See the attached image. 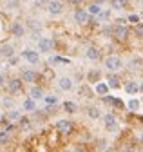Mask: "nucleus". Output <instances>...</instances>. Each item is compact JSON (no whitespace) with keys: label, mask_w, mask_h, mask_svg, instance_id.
<instances>
[{"label":"nucleus","mask_w":143,"mask_h":152,"mask_svg":"<svg viewBox=\"0 0 143 152\" xmlns=\"http://www.w3.org/2000/svg\"><path fill=\"white\" fill-rule=\"evenodd\" d=\"M9 33H11V36H15V38H24V34H26V26H24L22 22H13V24L9 26Z\"/></svg>","instance_id":"nucleus-11"},{"label":"nucleus","mask_w":143,"mask_h":152,"mask_svg":"<svg viewBox=\"0 0 143 152\" xmlns=\"http://www.w3.org/2000/svg\"><path fill=\"white\" fill-rule=\"evenodd\" d=\"M85 58L91 60V62H98V60H101V51L96 45H89L85 49Z\"/></svg>","instance_id":"nucleus-12"},{"label":"nucleus","mask_w":143,"mask_h":152,"mask_svg":"<svg viewBox=\"0 0 143 152\" xmlns=\"http://www.w3.org/2000/svg\"><path fill=\"white\" fill-rule=\"evenodd\" d=\"M136 34H138V38H141V24L136 26Z\"/></svg>","instance_id":"nucleus-36"},{"label":"nucleus","mask_w":143,"mask_h":152,"mask_svg":"<svg viewBox=\"0 0 143 152\" xmlns=\"http://www.w3.org/2000/svg\"><path fill=\"white\" fill-rule=\"evenodd\" d=\"M73 121L71 120H60L58 123H56V130L60 132V134H71L73 132Z\"/></svg>","instance_id":"nucleus-15"},{"label":"nucleus","mask_w":143,"mask_h":152,"mask_svg":"<svg viewBox=\"0 0 143 152\" xmlns=\"http://www.w3.org/2000/svg\"><path fill=\"white\" fill-rule=\"evenodd\" d=\"M78 92H80V94H85V98H93V96H94V92H93L91 89H89L87 85H82Z\"/></svg>","instance_id":"nucleus-29"},{"label":"nucleus","mask_w":143,"mask_h":152,"mask_svg":"<svg viewBox=\"0 0 143 152\" xmlns=\"http://www.w3.org/2000/svg\"><path fill=\"white\" fill-rule=\"evenodd\" d=\"M67 2H69V4H73V6H76V7H78V6H80V4L83 2V0H67Z\"/></svg>","instance_id":"nucleus-35"},{"label":"nucleus","mask_w":143,"mask_h":152,"mask_svg":"<svg viewBox=\"0 0 143 152\" xmlns=\"http://www.w3.org/2000/svg\"><path fill=\"white\" fill-rule=\"evenodd\" d=\"M6 87H7L9 94H18L22 91V80L20 78H11V80H7Z\"/></svg>","instance_id":"nucleus-13"},{"label":"nucleus","mask_w":143,"mask_h":152,"mask_svg":"<svg viewBox=\"0 0 143 152\" xmlns=\"http://www.w3.org/2000/svg\"><path fill=\"white\" fill-rule=\"evenodd\" d=\"M73 18H74V24H78V26H87L89 22H91V16H89L87 9H82V7L74 9Z\"/></svg>","instance_id":"nucleus-7"},{"label":"nucleus","mask_w":143,"mask_h":152,"mask_svg":"<svg viewBox=\"0 0 143 152\" xmlns=\"http://www.w3.org/2000/svg\"><path fill=\"white\" fill-rule=\"evenodd\" d=\"M129 22H134V24H139V16H138V15H131V16H129Z\"/></svg>","instance_id":"nucleus-32"},{"label":"nucleus","mask_w":143,"mask_h":152,"mask_svg":"<svg viewBox=\"0 0 143 152\" xmlns=\"http://www.w3.org/2000/svg\"><path fill=\"white\" fill-rule=\"evenodd\" d=\"M85 78H87V82L91 83V85H94V83H98V82L103 80V72L100 69H89L87 74H85Z\"/></svg>","instance_id":"nucleus-10"},{"label":"nucleus","mask_w":143,"mask_h":152,"mask_svg":"<svg viewBox=\"0 0 143 152\" xmlns=\"http://www.w3.org/2000/svg\"><path fill=\"white\" fill-rule=\"evenodd\" d=\"M74 152H85V150H83L82 147H76V148H74Z\"/></svg>","instance_id":"nucleus-39"},{"label":"nucleus","mask_w":143,"mask_h":152,"mask_svg":"<svg viewBox=\"0 0 143 152\" xmlns=\"http://www.w3.org/2000/svg\"><path fill=\"white\" fill-rule=\"evenodd\" d=\"M125 92H129V94H138L141 92V82H136V80H129L127 83H125Z\"/></svg>","instance_id":"nucleus-17"},{"label":"nucleus","mask_w":143,"mask_h":152,"mask_svg":"<svg viewBox=\"0 0 143 152\" xmlns=\"http://www.w3.org/2000/svg\"><path fill=\"white\" fill-rule=\"evenodd\" d=\"M53 49H55V40L51 36H38V42H36L38 53H51Z\"/></svg>","instance_id":"nucleus-4"},{"label":"nucleus","mask_w":143,"mask_h":152,"mask_svg":"<svg viewBox=\"0 0 143 152\" xmlns=\"http://www.w3.org/2000/svg\"><path fill=\"white\" fill-rule=\"evenodd\" d=\"M103 2H107V0H94V2H93V4H98V6H101Z\"/></svg>","instance_id":"nucleus-38"},{"label":"nucleus","mask_w":143,"mask_h":152,"mask_svg":"<svg viewBox=\"0 0 143 152\" xmlns=\"http://www.w3.org/2000/svg\"><path fill=\"white\" fill-rule=\"evenodd\" d=\"M6 118L9 120V121H18L20 118H22V110L20 109H9V110H6Z\"/></svg>","instance_id":"nucleus-23"},{"label":"nucleus","mask_w":143,"mask_h":152,"mask_svg":"<svg viewBox=\"0 0 143 152\" xmlns=\"http://www.w3.org/2000/svg\"><path fill=\"white\" fill-rule=\"evenodd\" d=\"M0 56H2V58H11V56H15V47L11 44H2L0 45Z\"/></svg>","instance_id":"nucleus-20"},{"label":"nucleus","mask_w":143,"mask_h":152,"mask_svg":"<svg viewBox=\"0 0 143 152\" xmlns=\"http://www.w3.org/2000/svg\"><path fill=\"white\" fill-rule=\"evenodd\" d=\"M2 105H4V109L9 110V109H13V100H11V98H4V100H2Z\"/></svg>","instance_id":"nucleus-31"},{"label":"nucleus","mask_w":143,"mask_h":152,"mask_svg":"<svg viewBox=\"0 0 143 152\" xmlns=\"http://www.w3.org/2000/svg\"><path fill=\"white\" fill-rule=\"evenodd\" d=\"M38 78H40V74L34 71V69H24L22 71V76H20L22 83H29V85H36Z\"/></svg>","instance_id":"nucleus-5"},{"label":"nucleus","mask_w":143,"mask_h":152,"mask_svg":"<svg viewBox=\"0 0 143 152\" xmlns=\"http://www.w3.org/2000/svg\"><path fill=\"white\" fill-rule=\"evenodd\" d=\"M6 82H7V80H6V76H4L2 72H0V89H2V87H6Z\"/></svg>","instance_id":"nucleus-33"},{"label":"nucleus","mask_w":143,"mask_h":152,"mask_svg":"<svg viewBox=\"0 0 143 152\" xmlns=\"http://www.w3.org/2000/svg\"><path fill=\"white\" fill-rule=\"evenodd\" d=\"M101 120H103V129L107 132H118L120 121H118V118H116L114 112H105V114H101Z\"/></svg>","instance_id":"nucleus-2"},{"label":"nucleus","mask_w":143,"mask_h":152,"mask_svg":"<svg viewBox=\"0 0 143 152\" xmlns=\"http://www.w3.org/2000/svg\"><path fill=\"white\" fill-rule=\"evenodd\" d=\"M105 83H107V87H109V89H120V87H121V80H120V76H118V74H114V72H109V74H107Z\"/></svg>","instance_id":"nucleus-16"},{"label":"nucleus","mask_w":143,"mask_h":152,"mask_svg":"<svg viewBox=\"0 0 143 152\" xmlns=\"http://www.w3.org/2000/svg\"><path fill=\"white\" fill-rule=\"evenodd\" d=\"M44 96H45V92L40 85H31L29 87V96L27 98H31L34 102H40V100H44Z\"/></svg>","instance_id":"nucleus-14"},{"label":"nucleus","mask_w":143,"mask_h":152,"mask_svg":"<svg viewBox=\"0 0 143 152\" xmlns=\"http://www.w3.org/2000/svg\"><path fill=\"white\" fill-rule=\"evenodd\" d=\"M121 152H139V150H136V148H131V147H127V148H123Z\"/></svg>","instance_id":"nucleus-37"},{"label":"nucleus","mask_w":143,"mask_h":152,"mask_svg":"<svg viewBox=\"0 0 143 152\" xmlns=\"http://www.w3.org/2000/svg\"><path fill=\"white\" fill-rule=\"evenodd\" d=\"M7 60H9L11 65H16V64H18V58H16V56H11V58H7Z\"/></svg>","instance_id":"nucleus-34"},{"label":"nucleus","mask_w":143,"mask_h":152,"mask_svg":"<svg viewBox=\"0 0 143 152\" xmlns=\"http://www.w3.org/2000/svg\"><path fill=\"white\" fill-rule=\"evenodd\" d=\"M103 67L109 72H116V71L123 69V60L120 58L118 54H109V56L103 58Z\"/></svg>","instance_id":"nucleus-1"},{"label":"nucleus","mask_w":143,"mask_h":152,"mask_svg":"<svg viewBox=\"0 0 143 152\" xmlns=\"http://www.w3.org/2000/svg\"><path fill=\"white\" fill-rule=\"evenodd\" d=\"M20 110L22 112H34V110H36V102L31 100V98H26L22 102V109Z\"/></svg>","instance_id":"nucleus-22"},{"label":"nucleus","mask_w":143,"mask_h":152,"mask_svg":"<svg viewBox=\"0 0 143 152\" xmlns=\"http://www.w3.org/2000/svg\"><path fill=\"white\" fill-rule=\"evenodd\" d=\"M111 36L118 42H125L129 38V27L125 24H114L112 26V31H111Z\"/></svg>","instance_id":"nucleus-3"},{"label":"nucleus","mask_w":143,"mask_h":152,"mask_svg":"<svg viewBox=\"0 0 143 152\" xmlns=\"http://www.w3.org/2000/svg\"><path fill=\"white\" fill-rule=\"evenodd\" d=\"M100 11H101V6H98V4H91V6L87 7L89 16H98V15H100Z\"/></svg>","instance_id":"nucleus-26"},{"label":"nucleus","mask_w":143,"mask_h":152,"mask_svg":"<svg viewBox=\"0 0 143 152\" xmlns=\"http://www.w3.org/2000/svg\"><path fill=\"white\" fill-rule=\"evenodd\" d=\"M22 56H24V60H26L27 64H31V65H36V64L40 62V53H38L36 49H26V51L22 53Z\"/></svg>","instance_id":"nucleus-9"},{"label":"nucleus","mask_w":143,"mask_h":152,"mask_svg":"<svg viewBox=\"0 0 143 152\" xmlns=\"http://www.w3.org/2000/svg\"><path fill=\"white\" fill-rule=\"evenodd\" d=\"M103 152H116V150H114V148H111V147H109V148H105V150H103Z\"/></svg>","instance_id":"nucleus-40"},{"label":"nucleus","mask_w":143,"mask_h":152,"mask_svg":"<svg viewBox=\"0 0 143 152\" xmlns=\"http://www.w3.org/2000/svg\"><path fill=\"white\" fill-rule=\"evenodd\" d=\"M63 9H65V6L62 0H49L47 2V13L51 16H60L63 13Z\"/></svg>","instance_id":"nucleus-6"},{"label":"nucleus","mask_w":143,"mask_h":152,"mask_svg":"<svg viewBox=\"0 0 143 152\" xmlns=\"http://www.w3.org/2000/svg\"><path fill=\"white\" fill-rule=\"evenodd\" d=\"M58 87L63 92H71V91H74V80L71 78V76H67V74L58 76Z\"/></svg>","instance_id":"nucleus-8"},{"label":"nucleus","mask_w":143,"mask_h":152,"mask_svg":"<svg viewBox=\"0 0 143 152\" xmlns=\"http://www.w3.org/2000/svg\"><path fill=\"white\" fill-rule=\"evenodd\" d=\"M127 109H129L131 112H139V110H141V100H139V98H131V100L127 102Z\"/></svg>","instance_id":"nucleus-24"},{"label":"nucleus","mask_w":143,"mask_h":152,"mask_svg":"<svg viewBox=\"0 0 143 152\" xmlns=\"http://www.w3.org/2000/svg\"><path fill=\"white\" fill-rule=\"evenodd\" d=\"M44 102L53 107V105L58 103V96H56V94H45V96H44Z\"/></svg>","instance_id":"nucleus-27"},{"label":"nucleus","mask_w":143,"mask_h":152,"mask_svg":"<svg viewBox=\"0 0 143 152\" xmlns=\"http://www.w3.org/2000/svg\"><path fill=\"white\" fill-rule=\"evenodd\" d=\"M111 6L116 11H121V9H125V0H111Z\"/></svg>","instance_id":"nucleus-28"},{"label":"nucleus","mask_w":143,"mask_h":152,"mask_svg":"<svg viewBox=\"0 0 143 152\" xmlns=\"http://www.w3.org/2000/svg\"><path fill=\"white\" fill-rule=\"evenodd\" d=\"M101 114H103V112H101V109H100L98 105H89V107H87V116L91 118V120H100Z\"/></svg>","instance_id":"nucleus-19"},{"label":"nucleus","mask_w":143,"mask_h":152,"mask_svg":"<svg viewBox=\"0 0 143 152\" xmlns=\"http://www.w3.org/2000/svg\"><path fill=\"white\" fill-rule=\"evenodd\" d=\"M141 65H143V62H141V56L139 54L138 56H132L131 62H129V69L134 71V72H139L141 71Z\"/></svg>","instance_id":"nucleus-21"},{"label":"nucleus","mask_w":143,"mask_h":152,"mask_svg":"<svg viewBox=\"0 0 143 152\" xmlns=\"http://www.w3.org/2000/svg\"><path fill=\"white\" fill-rule=\"evenodd\" d=\"M63 110L67 112V114H74V112H78V103L76 102H63Z\"/></svg>","instance_id":"nucleus-25"},{"label":"nucleus","mask_w":143,"mask_h":152,"mask_svg":"<svg viewBox=\"0 0 143 152\" xmlns=\"http://www.w3.org/2000/svg\"><path fill=\"white\" fill-rule=\"evenodd\" d=\"M93 92L96 94V96H107V94H109V87H107V83L101 80V82H98V83H94L93 85Z\"/></svg>","instance_id":"nucleus-18"},{"label":"nucleus","mask_w":143,"mask_h":152,"mask_svg":"<svg viewBox=\"0 0 143 152\" xmlns=\"http://www.w3.org/2000/svg\"><path fill=\"white\" fill-rule=\"evenodd\" d=\"M109 16H111V11H109V9H101L100 15H98L100 20H109Z\"/></svg>","instance_id":"nucleus-30"}]
</instances>
